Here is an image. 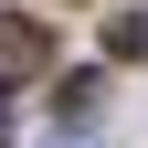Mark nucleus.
I'll list each match as a JSON object with an SVG mask.
<instances>
[{
  "label": "nucleus",
  "instance_id": "1",
  "mask_svg": "<svg viewBox=\"0 0 148 148\" xmlns=\"http://www.w3.org/2000/svg\"><path fill=\"white\" fill-rule=\"evenodd\" d=\"M0 74H42V32L32 21H0Z\"/></svg>",
  "mask_w": 148,
  "mask_h": 148
}]
</instances>
